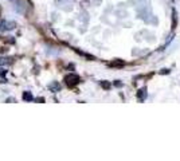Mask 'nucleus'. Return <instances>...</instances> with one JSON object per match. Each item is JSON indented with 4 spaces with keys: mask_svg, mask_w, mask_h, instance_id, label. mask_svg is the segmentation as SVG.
Instances as JSON below:
<instances>
[{
    "mask_svg": "<svg viewBox=\"0 0 180 161\" xmlns=\"http://www.w3.org/2000/svg\"><path fill=\"white\" fill-rule=\"evenodd\" d=\"M79 77H78L77 74H69L64 77V82H66V85L69 86V87H74L75 85H78L79 83Z\"/></svg>",
    "mask_w": 180,
    "mask_h": 161,
    "instance_id": "f257e3e1",
    "label": "nucleus"
},
{
    "mask_svg": "<svg viewBox=\"0 0 180 161\" xmlns=\"http://www.w3.org/2000/svg\"><path fill=\"white\" fill-rule=\"evenodd\" d=\"M16 27V23L15 21H10V20H1L0 23V28L4 30V31H11Z\"/></svg>",
    "mask_w": 180,
    "mask_h": 161,
    "instance_id": "f03ea898",
    "label": "nucleus"
},
{
    "mask_svg": "<svg viewBox=\"0 0 180 161\" xmlns=\"http://www.w3.org/2000/svg\"><path fill=\"white\" fill-rule=\"evenodd\" d=\"M147 95H148V93H147V87L140 89L139 93H137V98H139V101H140V102H144L145 99H147Z\"/></svg>",
    "mask_w": 180,
    "mask_h": 161,
    "instance_id": "7ed1b4c3",
    "label": "nucleus"
},
{
    "mask_svg": "<svg viewBox=\"0 0 180 161\" xmlns=\"http://www.w3.org/2000/svg\"><path fill=\"white\" fill-rule=\"evenodd\" d=\"M13 62L12 58L10 56H0V66H5V64H11Z\"/></svg>",
    "mask_w": 180,
    "mask_h": 161,
    "instance_id": "20e7f679",
    "label": "nucleus"
},
{
    "mask_svg": "<svg viewBox=\"0 0 180 161\" xmlns=\"http://www.w3.org/2000/svg\"><path fill=\"white\" fill-rule=\"evenodd\" d=\"M176 24H177V13L176 11H172V30L176 28Z\"/></svg>",
    "mask_w": 180,
    "mask_h": 161,
    "instance_id": "39448f33",
    "label": "nucleus"
},
{
    "mask_svg": "<svg viewBox=\"0 0 180 161\" xmlns=\"http://www.w3.org/2000/svg\"><path fill=\"white\" fill-rule=\"evenodd\" d=\"M23 99H24V101H32L34 97H32V94L30 93V91H24V93H23Z\"/></svg>",
    "mask_w": 180,
    "mask_h": 161,
    "instance_id": "423d86ee",
    "label": "nucleus"
},
{
    "mask_svg": "<svg viewBox=\"0 0 180 161\" xmlns=\"http://www.w3.org/2000/svg\"><path fill=\"white\" fill-rule=\"evenodd\" d=\"M110 66H112V67H121V66H124V62L121 61V59H117V61L112 62V63H110Z\"/></svg>",
    "mask_w": 180,
    "mask_h": 161,
    "instance_id": "0eeeda50",
    "label": "nucleus"
},
{
    "mask_svg": "<svg viewBox=\"0 0 180 161\" xmlns=\"http://www.w3.org/2000/svg\"><path fill=\"white\" fill-rule=\"evenodd\" d=\"M48 87H50V90H51V91H58L59 89H61V86H59V83L54 82V83H51V85L48 86Z\"/></svg>",
    "mask_w": 180,
    "mask_h": 161,
    "instance_id": "6e6552de",
    "label": "nucleus"
},
{
    "mask_svg": "<svg viewBox=\"0 0 180 161\" xmlns=\"http://www.w3.org/2000/svg\"><path fill=\"white\" fill-rule=\"evenodd\" d=\"M101 86H102L104 89H106V90H107V89L110 87V83L106 82V80H102V82H101Z\"/></svg>",
    "mask_w": 180,
    "mask_h": 161,
    "instance_id": "1a4fd4ad",
    "label": "nucleus"
},
{
    "mask_svg": "<svg viewBox=\"0 0 180 161\" xmlns=\"http://www.w3.org/2000/svg\"><path fill=\"white\" fill-rule=\"evenodd\" d=\"M168 72H169V70H161L160 74H168Z\"/></svg>",
    "mask_w": 180,
    "mask_h": 161,
    "instance_id": "9d476101",
    "label": "nucleus"
}]
</instances>
